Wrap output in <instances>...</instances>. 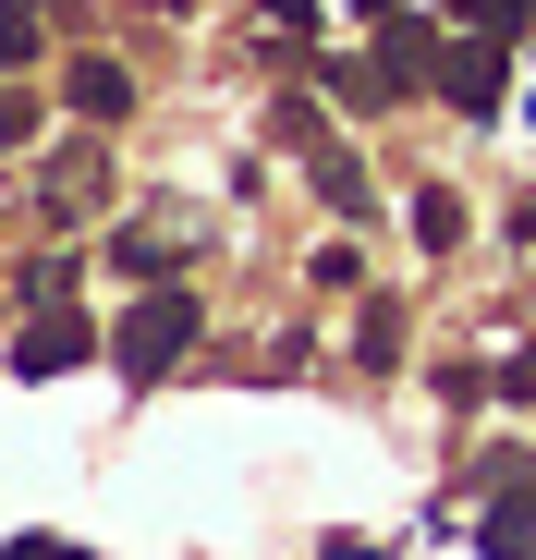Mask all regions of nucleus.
<instances>
[{
	"mask_svg": "<svg viewBox=\"0 0 536 560\" xmlns=\"http://www.w3.org/2000/svg\"><path fill=\"white\" fill-rule=\"evenodd\" d=\"M196 329H208V305L184 293V280H135V305H123V329H110V365L135 390H159L171 365L196 353Z\"/></svg>",
	"mask_w": 536,
	"mask_h": 560,
	"instance_id": "f257e3e1",
	"label": "nucleus"
},
{
	"mask_svg": "<svg viewBox=\"0 0 536 560\" xmlns=\"http://www.w3.org/2000/svg\"><path fill=\"white\" fill-rule=\"evenodd\" d=\"M500 49H512V37H476V25L439 37V73H427V85H439L464 122H500V98H512V61H500Z\"/></svg>",
	"mask_w": 536,
	"mask_h": 560,
	"instance_id": "f03ea898",
	"label": "nucleus"
},
{
	"mask_svg": "<svg viewBox=\"0 0 536 560\" xmlns=\"http://www.w3.org/2000/svg\"><path fill=\"white\" fill-rule=\"evenodd\" d=\"M85 353H110V341H98V317H85V305H61V293H49V305H37V317L13 329V378H73Z\"/></svg>",
	"mask_w": 536,
	"mask_h": 560,
	"instance_id": "7ed1b4c3",
	"label": "nucleus"
},
{
	"mask_svg": "<svg viewBox=\"0 0 536 560\" xmlns=\"http://www.w3.org/2000/svg\"><path fill=\"white\" fill-rule=\"evenodd\" d=\"M61 110H73V122H98V135H110V122H135V73L85 49V61L61 73Z\"/></svg>",
	"mask_w": 536,
	"mask_h": 560,
	"instance_id": "20e7f679",
	"label": "nucleus"
},
{
	"mask_svg": "<svg viewBox=\"0 0 536 560\" xmlns=\"http://www.w3.org/2000/svg\"><path fill=\"white\" fill-rule=\"evenodd\" d=\"M488 488H500V500H488L476 548H488V560H536V476H512V463H500Z\"/></svg>",
	"mask_w": 536,
	"mask_h": 560,
	"instance_id": "39448f33",
	"label": "nucleus"
},
{
	"mask_svg": "<svg viewBox=\"0 0 536 560\" xmlns=\"http://www.w3.org/2000/svg\"><path fill=\"white\" fill-rule=\"evenodd\" d=\"M403 220H415L427 256H452V244H464V196H452V183H415V208H403Z\"/></svg>",
	"mask_w": 536,
	"mask_h": 560,
	"instance_id": "423d86ee",
	"label": "nucleus"
},
{
	"mask_svg": "<svg viewBox=\"0 0 536 560\" xmlns=\"http://www.w3.org/2000/svg\"><path fill=\"white\" fill-rule=\"evenodd\" d=\"M110 268H123V280H171V268H184V244H171V232H147V220H135V232L110 244Z\"/></svg>",
	"mask_w": 536,
	"mask_h": 560,
	"instance_id": "0eeeda50",
	"label": "nucleus"
},
{
	"mask_svg": "<svg viewBox=\"0 0 536 560\" xmlns=\"http://www.w3.org/2000/svg\"><path fill=\"white\" fill-rule=\"evenodd\" d=\"M317 196H329L341 220H366V159H353V147H317Z\"/></svg>",
	"mask_w": 536,
	"mask_h": 560,
	"instance_id": "6e6552de",
	"label": "nucleus"
},
{
	"mask_svg": "<svg viewBox=\"0 0 536 560\" xmlns=\"http://www.w3.org/2000/svg\"><path fill=\"white\" fill-rule=\"evenodd\" d=\"M403 353V305H366V317H353V365H391Z\"/></svg>",
	"mask_w": 536,
	"mask_h": 560,
	"instance_id": "1a4fd4ad",
	"label": "nucleus"
},
{
	"mask_svg": "<svg viewBox=\"0 0 536 560\" xmlns=\"http://www.w3.org/2000/svg\"><path fill=\"white\" fill-rule=\"evenodd\" d=\"M37 61V0H0V73Z\"/></svg>",
	"mask_w": 536,
	"mask_h": 560,
	"instance_id": "9d476101",
	"label": "nucleus"
},
{
	"mask_svg": "<svg viewBox=\"0 0 536 560\" xmlns=\"http://www.w3.org/2000/svg\"><path fill=\"white\" fill-rule=\"evenodd\" d=\"M452 13H464L476 37H524V25H536V0H452Z\"/></svg>",
	"mask_w": 536,
	"mask_h": 560,
	"instance_id": "9b49d317",
	"label": "nucleus"
},
{
	"mask_svg": "<svg viewBox=\"0 0 536 560\" xmlns=\"http://www.w3.org/2000/svg\"><path fill=\"white\" fill-rule=\"evenodd\" d=\"M0 147H37V98L25 85H0Z\"/></svg>",
	"mask_w": 536,
	"mask_h": 560,
	"instance_id": "f8f14e48",
	"label": "nucleus"
},
{
	"mask_svg": "<svg viewBox=\"0 0 536 560\" xmlns=\"http://www.w3.org/2000/svg\"><path fill=\"white\" fill-rule=\"evenodd\" d=\"M500 402H524V415H536V353H512V365H500Z\"/></svg>",
	"mask_w": 536,
	"mask_h": 560,
	"instance_id": "ddd939ff",
	"label": "nucleus"
},
{
	"mask_svg": "<svg viewBox=\"0 0 536 560\" xmlns=\"http://www.w3.org/2000/svg\"><path fill=\"white\" fill-rule=\"evenodd\" d=\"M0 560H85V548H73V536H13Z\"/></svg>",
	"mask_w": 536,
	"mask_h": 560,
	"instance_id": "4468645a",
	"label": "nucleus"
},
{
	"mask_svg": "<svg viewBox=\"0 0 536 560\" xmlns=\"http://www.w3.org/2000/svg\"><path fill=\"white\" fill-rule=\"evenodd\" d=\"M256 13L281 25V37H305V25H317V0H256Z\"/></svg>",
	"mask_w": 536,
	"mask_h": 560,
	"instance_id": "2eb2a0df",
	"label": "nucleus"
},
{
	"mask_svg": "<svg viewBox=\"0 0 536 560\" xmlns=\"http://www.w3.org/2000/svg\"><path fill=\"white\" fill-rule=\"evenodd\" d=\"M512 244H524V256H536V196H512Z\"/></svg>",
	"mask_w": 536,
	"mask_h": 560,
	"instance_id": "dca6fc26",
	"label": "nucleus"
},
{
	"mask_svg": "<svg viewBox=\"0 0 536 560\" xmlns=\"http://www.w3.org/2000/svg\"><path fill=\"white\" fill-rule=\"evenodd\" d=\"M317 560H378V548H366V536H329V548H317Z\"/></svg>",
	"mask_w": 536,
	"mask_h": 560,
	"instance_id": "f3484780",
	"label": "nucleus"
},
{
	"mask_svg": "<svg viewBox=\"0 0 536 560\" xmlns=\"http://www.w3.org/2000/svg\"><path fill=\"white\" fill-rule=\"evenodd\" d=\"M353 13H366V25H391V13H403V0H353Z\"/></svg>",
	"mask_w": 536,
	"mask_h": 560,
	"instance_id": "a211bd4d",
	"label": "nucleus"
}]
</instances>
